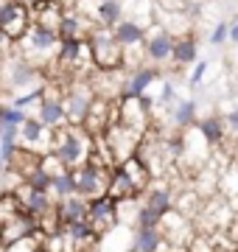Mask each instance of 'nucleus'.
Returning <instances> with one entry per match:
<instances>
[{"mask_svg": "<svg viewBox=\"0 0 238 252\" xmlns=\"http://www.w3.org/2000/svg\"><path fill=\"white\" fill-rule=\"evenodd\" d=\"M90 149H92V135H87L82 126L62 124L59 129H54L48 152L54 154L64 168H76L90 157Z\"/></svg>", "mask_w": 238, "mask_h": 252, "instance_id": "nucleus-1", "label": "nucleus"}, {"mask_svg": "<svg viewBox=\"0 0 238 252\" xmlns=\"http://www.w3.org/2000/svg\"><path fill=\"white\" fill-rule=\"evenodd\" d=\"M87 48L95 70H123V48L112 36V28L92 26L87 34Z\"/></svg>", "mask_w": 238, "mask_h": 252, "instance_id": "nucleus-2", "label": "nucleus"}, {"mask_svg": "<svg viewBox=\"0 0 238 252\" xmlns=\"http://www.w3.org/2000/svg\"><path fill=\"white\" fill-rule=\"evenodd\" d=\"M14 48H17L31 64L45 67V62L54 59L56 48H59V34L51 31V28H42V26H34V23H31L26 34L14 42Z\"/></svg>", "mask_w": 238, "mask_h": 252, "instance_id": "nucleus-3", "label": "nucleus"}, {"mask_svg": "<svg viewBox=\"0 0 238 252\" xmlns=\"http://www.w3.org/2000/svg\"><path fill=\"white\" fill-rule=\"evenodd\" d=\"M95 93H92L90 81H76L67 90L62 93V107H64V121L73 126H82L84 118H87V109H90Z\"/></svg>", "mask_w": 238, "mask_h": 252, "instance_id": "nucleus-4", "label": "nucleus"}, {"mask_svg": "<svg viewBox=\"0 0 238 252\" xmlns=\"http://www.w3.org/2000/svg\"><path fill=\"white\" fill-rule=\"evenodd\" d=\"M107 174L110 168L101 165L95 160H84L82 165L73 168V177H76V193L84 199H92V196H101L107 190Z\"/></svg>", "mask_w": 238, "mask_h": 252, "instance_id": "nucleus-5", "label": "nucleus"}, {"mask_svg": "<svg viewBox=\"0 0 238 252\" xmlns=\"http://www.w3.org/2000/svg\"><path fill=\"white\" fill-rule=\"evenodd\" d=\"M87 221L98 235H104L110 227L118 224V202L107 193L87 199Z\"/></svg>", "mask_w": 238, "mask_h": 252, "instance_id": "nucleus-6", "label": "nucleus"}, {"mask_svg": "<svg viewBox=\"0 0 238 252\" xmlns=\"http://www.w3.org/2000/svg\"><path fill=\"white\" fill-rule=\"evenodd\" d=\"M51 137H54V129L42 126L37 118H26L17 126L20 149H28V152H34V154H45L51 149Z\"/></svg>", "mask_w": 238, "mask_h": 252, "instance_id": "nucleus-7", "label": "nucleus"}, {"mask_svg": "<svg viewBox=\"0 0 238 252\" xmlns=\"http://www.w3.org/2000/svg\"><path fill=\"white\" fill-rule=\"evenodd\" d=\"M171 51H174V36L168 34L163 26H154L151 31H146V39H143V56H146L154 67L171 62Z\"/></svg>", "mask_w": 238, "mask_h": 252, "instance_id": "nucleus-8", "label": "nucleus"}, {"mask_svg": "<svg viewBox=\"0 0 238 252\" xmlns=\"http://www.w3.org/2000/svg\"><path fill=\"white\" fill-rule=\"evenodd\" d=\"M37 109H39L37 121L42 126H48V129H59L62 124H67L64 121V107H62V93L59 90L54 93V84L51 81L42 84V98H39Z\"/></svg>", "mask_w": 238, "mask_h": 252, "instance_id": "nucleus-9", "label": "nucleus"}, {"mask_svg": "<svg viewBox=\"0 0 238 252\" xmlns=\"http://www.w3.org/2000/svg\"><path fill=\"white\" fill-rule=\"evenodd\" d=\"M160 70H157L154 64H140L135 67L132 73L123 76V84H120V98H140V95H146L149 87L157 81Z\"/></svg>", "mask_w": 238, "mask_h": 252, "instance_id": "nucleus-10", "label": "nucleus"}, {"mask_svg": "<svg viewBox=\"0 0 238 252\" xmlns=\"http://www.w3.org/2000/svg\"><path fill=\"white\" fill-rule=\"evenodd\" d=\"M112 36L118 39V45L123 51L129 48H143V39H146V26L138 23V20H129V17H120L115 26H112Z\"/></svg>", "mask_w": 238, "mask_h": 252, "instance_id": "nucleus-11", "label": "nucleus"}, {"mask_svg": "<svg viewBox=\"0 0 238 252\" xmlns=\"http://www.w3.org/2000/svg\"><path fill=\"white\" fill-rule=\"evenodd\" d=\"M54 213H56V219H59V224L87 219V199L79 196V193H70V196L54 202Z\"/></svg>", "mask_w": 238, "mask_h": 252, "instance_id": "nucleus-12", "label": "nucleus"}, {"mask_svg": "<svg viewBox=\"0 0 238 252\" xmlns=\"http://www.w3.org/2000/svg\"><path fill=\"white\" fill-rule=\"evenodd\" d=\"M199 59V45L191 34H179L174 36V51H171V62L177 67H185V64H193Z\"/></svg>", "mask_w": 238, "mask_h": 252, "instance_id": "nucleus-13", "label": "nucleus"}, {"mask_svg": "<svg viewBox=\"0 0 238 252\" xmlns=\"http://www.w3.org/2000/svg\"><path fill=\"white\" fill-rule=\"evenodd\" d=\"M132 247L138 252H163L165 238H163V233H160V227H138Z\"/></svg>", "mask_w": 238, "mask_h": 252, "instance_id": "nucleus-14", "label": "nucleus"}, {"mask_svg": "<svg viewBox=\"0 0 238 252\" xmlns=\"http://www.w3.org/2000/svg\"><path fill=\"white\" fill-rule=\"evenodd\" d=\"M196 132H199V137L208 146H219L227 137V129H224V121L221 118H202L199 124H196Z\"/></svg>", "mask_w": 238, "mask_h": 252, "instance_id": "nucleus-15", "label": "nucleus"}, {"mask_svg": "<svg viewBox=\"0 0 238 252\" xmlns=\"http://www.w3.org/2000/svg\"><path fill=\"white\" fill-rule=\"evenodd\" d=\"M120 17H123V3L120 0H98V6H95V26L112 28Z\"/></svg>", "mask_w": 238, "mask_h": 252, "instance_id": "nucleus-16", "label": "nucleus"}, {"mask_svg": "<svg viewBox=\"0 0 238 252\" xmlns=\"http://www.w3.org/2000/svg\"><path fill=\"white\" fill-rule=\"evenodd\" d=\"M48 193H51V199H54V202H59V199H64V196H70V193H76L73 168H64V171L54 174V177H51V188H48Z\"/></svg>", "mask_w": 238, "mask_h": 252, "instance_id": "nucleus-17", "label": "nucleus"}, {"mask_svg": "<svg viewBox=\"0 0 238 252\" xmlns=\"http://www.w3.org/2000/svg\"><path fill=\"white\" fill-rule=\"evenodd\" d=\"M146 207H151L157 216H165L168 210H174V199H171V190L157 185V188H146Z\"/></svg>", "mask_w": 238, "mask_h": 252, "instance_id": "nucleus-18", "label": "nucleus"}, {"mask_svg": "<svg viewBox=\"0 0 238 252\" xmlns=\"http://www.w3.org/2000/svg\"><path fill=\"white\" fill-rule=\"evenodd\" d=\"M171 121H174L177 129H188V126L196 121V101H193V98L177 101L174 109H171Z\"/></svg>", "mask_w": 238, "mask_h": 252, "instance_id": "nucleus-19", "label": "nucleus"}, {"mask_svg": "<svg viewBox=\"0 0 238 252\" xmlns=\"http://www.w3.org/2000/svg\"><path fill=\"white\" fill-rule=\"evenodd\" d=\"M160 219H163V216H157L151 207L140 205V210L135 213V224H138V227H160Z\"/></svg>", "mask_w": 238, "mask_h": 252, "instance_id": "nucleus-20", "label": "nucleus"}, {"mask_svg": "<svg viewBox=\"0 0 238 252\" xmlns=\"http://www.w3.org/2000/svg\"><path fill=\"white\" fill-rule=\"evenodd\" d=\"M208 67H210V62H208V59H202V62L196 59V62H193L191 76H188V84H191V87H199V81L208 76Z\"/></svg>", "mask_w": 238, "mask_h": 252, "instance_id": "nucleus-21", "label": "nucleus"}, {"mask_svg": "<svg viewBox=\"0 0 238 252\" xmlns=\"http://www.w3.org/2000/svg\"><path fill=\"white\" fill-rule=\"evenodd\" d=\"M227 42V23L221 20V23H216V28L210 31V45H224Z\"/></svg>", "mask_w": 238, "mask_h": 252, "instance_id": "nucleus-22", "label": "nucleus"}, {"mask_svg": "<svg viewBox=\"0 0 238 252\" xmlns=\"http://www.w3.org/2000/svg\"><path fill=\"white\" fill-rule=\"evenodd\" d=\"M174 84L171 81H163V90H160V95H157V107H165V104H171L174 101Z\"/></svg>", "mask_w": 238, "mask_h": 252, "instance_id": "nucleus-23", "label": "nucleus"}, {"mask_svg": "<svg viewBox=\"0 0 238 252\" xmlns=\"http://www.w3.org/2000/svg\"><path fill=\"white\" fill-rule=\"evenodd\" d=\"M224 129L233 132V135H238V107H233V109L224 112Z\"/></svg>", "mask_w": 238, "mask_h": 252, "instance_id": "nucleus-24", "label": "nucleus"}, {"mask_svg": "<svg viewBox=\"0 0 238 252\" xmlns=\"http://www.w3.org/2000/svg\"><path fill=\"white\" fill-rule=\"evenodd\" d=\"M227 42H233V45H238V14L227 23Z\"/></svg>", "mask_w": 238, "mask_h": 252, "instance_id": "nucleus-25", "label": "nucleus"}, {"mask_svg": "<svg viewBox=\"0 0 238 252\" xmlns=\"http://www.w3.org/2000/svg\"><path fill=\"white\" fill-rule=\"evenodd\" d=\"M56 6H62V9H70V6H76V0H54Z\"/></svg>", "mask_w": 238, "mask_h": 252, "instance_id": "nucleus-26", "label": "nucleus"}, {"mask_svg": "<svg viewBox=\"0 0 238 252\" xmlns=\"http://www.w3.org/2000/svg\"><path fill=\"white\" fill-rule=\"evenodd\" d=\"M132 3H140V0H132Z\"/></svg>", "mask_w": 238, "mask_h": 252, "instance_id": "nucleus-27", "label": "nucleus"}]
</instances>
